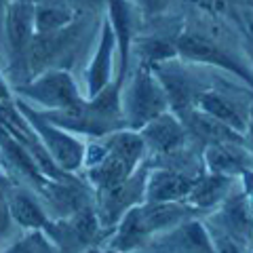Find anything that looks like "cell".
I'll return each mask as SVG.
<instances>
[{"mask_svg": "<svg viewBox=\"0 0 253 253\" xmlns=\"http://www.w3.org/2000/svg\"><path fill=\"white\" fill-rule=\"evenodd\" d=\"M11 93H9V84H6V81L2 76H0V101H9Z\"/></svg>", "mask_w": 253, "mask_h": 253, "instance_id": "cell-19", "label": "cell"}, {"mask_svg": "<svg viewBox=\"0 0 253 253\" xmlns=\"http://www.w3.org/2000/svg\"><path fill=\"white\" fill-rule=\"evenodd\" d=\"M175 53L179 55L184 61H192V63H211L221 70L236 74L239 78L251 81L249 78V70L243 66L239 59H234L230 53H226L221 46L211 41L209 36L201 34V32H181L175 38Z\"/></svg>", "mask_w": 253, "mask_h": 253, "instance_id": "cell-4", "label": "cell"}, {"mask_svg": "<svg viewBox=\"0 0 253 253\" xmlns=\"http://www.w3.org/2000/svg\"><path fill=\"white\" fill-rule=\"evenodd\" d=\"M6 4H9V0H0V42H2V21H4Z\"/></svg>", "mask_w": 253, "mask_h": 253, "instance_id": "cell-20", "label": "cell"}, {"mask_svg": "<svg viewBox=\"0 0 253 253\" xmlns=\"http://www.w3.org/2000/svg\"><path fill=\"white\" fill-rule=\"evenodd\" d=\"M192 184L194 179H190L181 171L161 169L148 177V184L144 186V194L150 203H177L188 196Z\"/></svg>", "mask_w": 253, "mask_h": 253, "instance_id": "cell-7", "label": "cell"}, {"mask_svg": "<svg viewBox=\"0 0 253 253\" xmlns=\"http://www.w3.org/2000/svg\"><path fill=\"white\" fill-rule=\"evenodd\" d=\"M2 38L6 42V53L13 74H30L28 51L34 38V6L9 0L2 21Z\"/></svg>", "mask_w": 253, "mask_h": 253, "instance_id": "cell-2", "label": "cell"}, {"mask_svg": "<svg viewBox=\"0 0 253 253\" xmlns=\"http://www.w3.org/2000/svg\"><path fill=\"white\" fill-rule=\"evenodd\" d=\"M184 121H190L194 126V133L199 135L205 144H209V146H213V144H236V146H241L243 144V135L239 131H234V129H230L228 125H224V123H219V121H215V118H211V116H207L205 112H196V110H192Z\"/></svg>", "mask_w": 253, "mask_h": 253, "instance_id": "cell-11", "label": "cell"}, {"mask_svg": "<svg viewBox=\"0 0 253 253\" xmlns=\"http://www.w3.org/2000/svg\"><path fill=\"white\" fill-rule=\"evenodd\" d=\"M114 51H116V38H114L112 28H110V21L106 19L104 26H101V38H99L97 53H95V59L91 61L89 72H86V93H89V97L97 95L112 81L110 74H112Z\"/></svg>", "mask_w": 253, "mask_h": 253, "instance_id": "cell-8", "label": "cell"}, {"mask_svg": "<svg viewBox=\"0 0 253 253\" xmlns=\"http://www.w3.org/2000/svg\"><path fill=\"white\" fill-rule=\"evenodd\" d=\"M135 2L141 9V13L150 17V15H161L163 11H167L173 0H135Z\"/></svg>", "mask_w": 253, "mask_h": 253, "instance_id": "cell-16", "label": "cell"}, {"mask_svg": "<svg viewBox=\"0 0 253 253\" xmlns=\"http://www.w3.org/2000/svg\"><path fill=\"white\" fill-rule=\"evenodd\" d=\"M141 139L144 144H148L150 148H154L156 152L167 154L171 150L179 148L186 139V131L181 123L177 121L175 116H171L167 112L158 114L156 118H152L150 123H146L141 126Z\"/></svg>", "mask_w": 253, "mask_h": 253, "instance_id": "cell-9", "label": "cell"}, {"mask_svg": "<svg viewBox=\"0 0 253 253\" xmlns=\"http://www.w3.org/2000/svg\"><path fill=\"white\" fill-rule=\"evenodd\" d=\"M108 21L116 38L118 49V83H125L126 66H129V49H131V30H133V9L129 0H108Z\"/></svg>", "mask_w": 253, "mask_h": 253, "instance_id": "cell-6", "label": "cell"}, {"mask_svg": "<svg viewBox=\"0 0 253 253\" xmlns=\"http://www.w3.org/2000/svg\"><path fill=\"white\" fill-rule=\"evenodd\" d=\"M17 93L26 95V97L38 101L49 110H63L78 104L83 97L78 93V86L72 81L66 70H44L41 76L26 81L23 84H17Z\"/></svg>", "mask_w": 253, "mask_h": 253, "instance_id": "cell-3", "label": "cell"}, {"mask_svg": "<svg viewBox=\"0 0 253 253\" xmlns=\"http://www.w3.org/2000/svg\"><path fill=\"white\" fill-rule=\"evenodd\" d=\"M68 4L74 11H93V9H106L108 0H68Z\"/></svg>", "mask_w": 253, "mask_h": 253, "instance_id": "cell-17", "label": "cell"}, {"mask_svg": "<svg viewBox=\"0 0 253 253\" xmlns=\"http://www.w3.org/2000/svg\"><path fill=\"white\" fill-rule=\"evenodd\" d=\"M13 2H23V4H32V6H36V4H41L42 0H13Z\"/></svg>", "mask_w": 253, "mask_h": 253, "instance_id": "cell-21", "label": "cell"}, {"mask_svg": "<svg viewBox=\"0 0 253 253\" xmlns=\"http://www.w3.org/2000/svg\"><path fill=\"white\" fill-rule=\"evenodd\" d=\"M9 253H51V249L46 247V243L41 236H32L26 243H19L15 249H11Z\"/></svg>", "mask_w": 253, "mask_h": 253, "instance_id": "cell-15", "label": "cell"}, {"mask_svg": "<svg viewBox=\"0 0 253 253\" xmlns=\"http://www.w3.org/2000/svg\"><path fill=\"white\" fill-rule=\"evenodd\" d=\"M196 6H201V9L209 11V13H224L226 6H228V0H192Z\"/></svg>", "mask_w": 253, "mask_h": 253, "instance_id": "cell-18", "label": "cell"}, {"mask_svg": "<svg viewBox=\"0 0 253 253\" xmlns=\"http://www.w3.org/2000/svg\"><path fill=\"white\" fill-rule=\"evenodd\" d=\"M196 106H199L201 112H205L207 116L215 118V121L228 125L230 129L243 133L247 129V121L241 114V110L236 108L230 99H226L224 95H219L217 91H203L196 99Z\"/></svg>", "mask_w": 253, "mask_h": 253, "instance_id": "cell-10", "label": "cell"}, {"mask_svg": "<svg viewBox=\"0 0 253 253\" xmlns=\"http://www.w3.org/2000/svg\"><path fill=\"white\" fill-rule=\"evenodd\" d=\"M121 108L125 116V125L133 131L141 129L158 114L167 112V97L161 83L156 81L152 68L141 66L131 83L126 84L125 93L121 91Z\"/></svg>", "mask_w": 253, "mask_h": 253, "instance_id": "cell-1", "label": "cell"}, {"mask_svg": "<svg viewBox=\"0 0 253 253\" xmlns=\"http://www.w3.org/2000/svg\"><path fill=\"white\" fill-rule=\"evenodd\" d=\"M228 186H230V177L213 173V175L194 179V184L188 192V199L196 207H211V205H215L226 194Z\"/></svg>", "mask_w": 253, "mask_h": 253, "instance_id": "cell-14", "label": "cell"}, {"mask_svg": "<svg viewBox=\"0 0 253 253\" xmlns=\"http://www.w3.org/2000/svg\"><path fill=\"white\" fill-rule=\"evenodd\" d=\"M17 106L21 110V114L30 118V123L36 129L38 135L44 139L42 144H46V150H49L51 156L57 161L59 167L68 169V171L76 169L83 161V146L78 144L74 137H70V135H66V133L53 129V125L49 121H44L41 114H36L34 110H32L30 106H26L23 101H17Z\"/></svg>", "mask_w": 253, "mask_h": 253, "instance_id": "cell-5", "label": "cell"}, {"mask_svg": "<svg viewBox=\"0 0 253 253\" xmlns=\"http://www.w3.org/2000/svg\"><path fill=\"white\" fill-rule=\"evenodd\" d=\"M6 207H9V215L15 217L19 226H26V228L46 226V217L42 209L26 192H13L11 196H6Z\"/></svg>", "mask_w": 253, "mask_h": 253, "instance_id": "cell-13", "label": "cell"}, {"mask_svg": "<svg viewBox=\"0 0 253 253\" xmlns=\"http://www.w3.org/2000/svg\"><path fill=\"white\" fill-rule=\"evenodd\" d=\"M207 165L213 173L232 177L234 173L249 169V156L236 150V144H213L207 150Z\"/></svg>", "mask_w": 253, "mask_h": 253, "instance_id": "cell-12", "label": "cell"}]
</instances>
